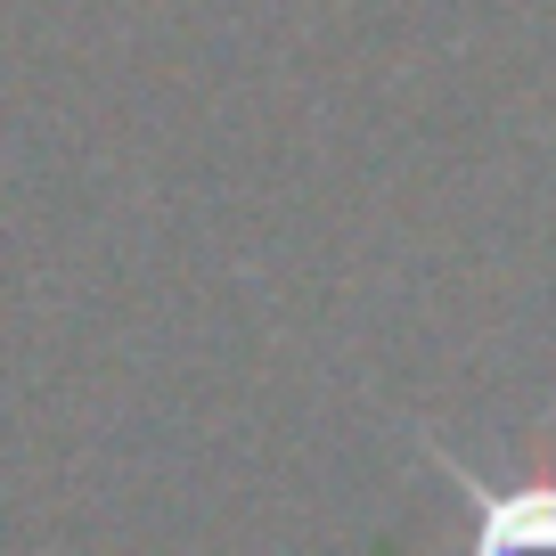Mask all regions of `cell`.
Instances as JSON below:
<instances>
[{
  "mask_svg": "<svg viewBox=\"0 0 556 556\" xmlns=\"http://www.w3.org/2000/svg\"><path fill=\"white\" fill-rule=\"evenodd\" d=\"M426 467H442L458 491H467V556H556V483H491L475 475L434 426H409Z\"/></svg>",
  "mask_w": 556,
  "mask_h": 556,
  "instance_id": "6da1fadb",
  "label": "cell"
}]
</instances>
